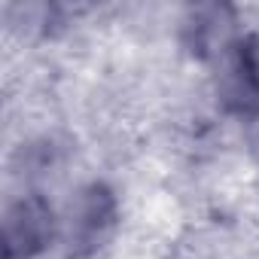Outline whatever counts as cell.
<instances>
[{"mask_svg":"<svg viewBox=\"0 0 259 259\" xmlns=\"http://www.w3.org/2000/svg\"><path fill=\"white\" fill-rule=\"evenodd\" d=\"M52 235V213L40 198H22L10 207L4 223V253L7 259H31L43 250Z\"/></svg>","mask_w":259,"mask_h":259,"instance_id":"6da1fadb","label":"cell"},{"mask_svg":"<svg viewBox=\"0 0 259 259\" xmlns=\"http://www.w3.org/2000/svg\"><path fill=\"white\" fill-rule=\"evenodd\" d=\"M110 217H113V201H110V195L104 192V189H98V186H92L82 198H79V204H76V210H73V217H70V238L76 241V244H98V238H101V229L110 223Z\"/></svg>","mask_w":259,"mask_h":259,"instance_id":"7a4b0ae2","label":"cell"}]
</instances>
